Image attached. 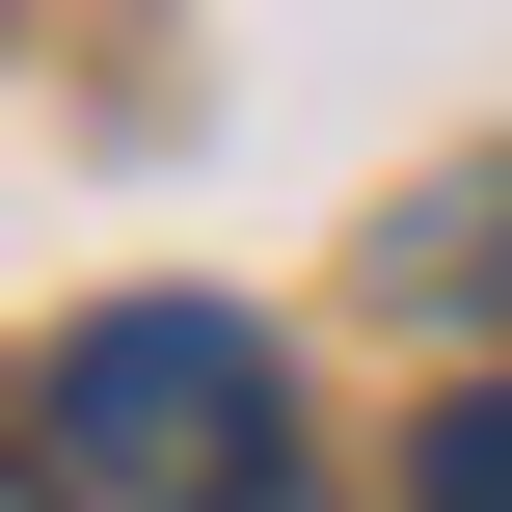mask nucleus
<instances>
[{
    "label": "nucleus",
    "instance_id": "f257e3e1",
    "mask_svg": "<svg viewBox=\"0 0 512 512\" xmlns=\"http://www.w3.org/2000/svg\"><path fill=\"white\" fill-rule=\"evenodd\" d=\"M54 459L81 512H297V351L243 297H108L54 351Z\"/></svg>",
    "mask_w": 512,
    "mask_h": 512
},
{
    "label": "nucleus",
    "instance_id": "7ed1b4c3",
    "mask_svg": "<svg viewBox=\"0 0 512 512\" xmlns=\"http://www.w3.org/2000/svg\"><path fill=\"white\" fill-rule=\"evenodd\" d=\"M0 512H81V459H0Z\"/></svg>",
    "mask_w": 512,
    "mask_h": 512
},
{
    "label": "nucleus",
    "instance_id": "f03ea898",
    "mask_svg": "<svg viewBox=\"0 0 512 512\" xmlns=\"http://www.w3.org/2000/svg\"><path fill=\"white\" fill-rule=\"evenodd\" d=\"M405 512H512V378H459V405L405 432Z\"/></svg>",
    "mask_w": 512,
    "mask_h": 512
}]
</instances>
